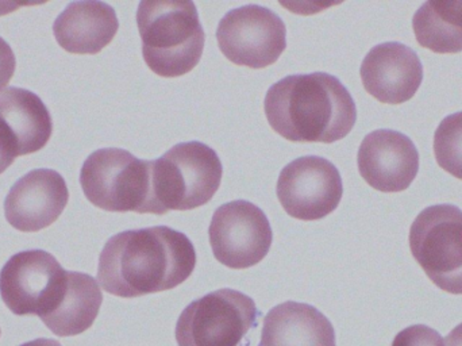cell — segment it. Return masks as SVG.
Segmentation results:
<instances>
[{"label": "cell", "instance_id": "5bb4252c", "mask_svg": "<svg viewBox=\"0 0 462 346\" xmlns=\"http://www.w3.org/2000/svg\"><path fill=\"white\" fill-rule=\"evenodd\" d=\"M361 80L369 95L385 105H402L415 97L423 65L414 49L401 42L374 46L361 64Z\"/></svg>", "mask_w": 462, "mask_h": 346}, {"label": "cell", "instance_id": "30bf717a", "mask_svg": "<svg viewBox=\"0 0 462 346\" xmlns=\"http://www.w3.org/2000/svg\"><path fill=\"white\" fill-rule=\"evenodd\" d=\"M208 236L214 257L231 269L257 266L273 241L265 212L247 201H230L217 209Z\"/></svg>", "mask_w": 462, "mask_h": 346}, {"label": "cell", "instance_id": "ba28073f", "mask_svg": "<svg viewBox=\"0 0 462 346\" xmlns=\"http://www.w3.org/2000/svg\"><path fill=\"white\" fill-rule=\"evenodd\" d=\"M217 41L234 64L263 70L274 64L287 48V29L271 8L247 5L234 8L221 19Z\"/></svg>", "mask_w": 462, "mask_h": 346}, {"label": "cell", "instance_id": "d6986e66", "mask_svg": "<svg viewBox=\"0 0 462 346\" xmlns=\"http://www.w3.org/2000/svg\"><path fill=\"white\" fill-rule=\"evenodd\" d=\"M415 38L434 53L462 51V2H426L412 18Z\"/></svg>", "mask_w": 462, "mask_h": 346}, {"label": "cell", "instance_id": "277c9868", "mask_svg": "<svg viewBox=\"0 0 462 346\" xmlns=\"http://www.w3.org/2000/svg\"><path fill=\"white\" fill-rule=\"evenodd\" d=\"M218 154L199 141L178 144L152 162L156 215L189 211L205 206L221 185Z\"/></svg>", "mask_w": 462, "mask_h": 346}, {"label": "cell", "instance_id": "484cf974", "mask_svg": "<svg viewBox=\"0 0 462 346\" xmlns=\"http://www.w3.org/2000/svg\"><path fill=\"white\" fill-rule=\"evenodd\" d=\"M0 334H2V332H0Z\"/></svg>", "mask_w": 462, "mask_h": 346}, {"label": "cell", "instance_id": "7a4b0ae2", "mask_svg": "<svg viewBox=\"0 0 462 346\" xmlns=\"http://www.w3.org/2000/svg\"><path fill=\"white\" fill-rule=\"evenodd\" d=\"M263 111L272 129L292 143L333 144L346 137L357 121L352 95L325 72L277 81L266 92Z\"/></svg>", "mask_w": 462, "mask_h": 346}, {"label": "cell", "instance_id": "7c38bea8", "mask_svg": "<svg viewBox=\"0 0 462 346\" xmlns=\"http://www.w3.org/2000/svg\"><path fill=\"white\" fill-rule=\"evenodd\" d=\"M361 177L380 192H402L420 171V154L410 137L395 130L369 133L357 154Z\"/></svg>", "mask_w": 462, "mask_h": 346}, {"label": "cell", "instance_id": "9c48e42d", "mask_svg": "<svg viewBox=\"0 0 462 346\" xmlns=\"http://www.w3.org/2000/svg\"><path fill=\"white\" fill-rule=\"evenodd\" d=\"M67 271L45 250L14 255L0 271V296L10 312L21 317L48 314L59 301Z\"/></svg>", "mask_w": 462, "mask_h": 346}, {"label": "cell", "instance_id": "5b68a950", "mask_svg": "<svg viewBox=\"0 0 462 346\" xmlns=\"http://www.w3.org/2000/svg\"><path fill=\"white\" fill-rule=\"evenodd\" d=\"M84 195L97 209L110 212L156 214L152 162L119 148L94 152L80 173Z\"/></svg>", "mask_w": 462, "mask_h": 346}, {"label": "cell", "instance_id": "4fadbf2b", "mask_svg": "<svg viewBox=\"0 0 462 346\" xmlns=\"http://www.w3.org/2000/svg\"><path fill=\"white\" fill-rule=\"evenodd\" d=\"M69 191L64 177L53 170H34L11 188L5 201V215L14 229L24 233L53 225L67 207Z\"/></svg>", "mask_w": 462, "mask_h": 346}, {"label": "cell", "instance_id": "2e32d148", "mask_svg": "<svg viewBox=\"0 0 462 346\" xmlns=\"http://www.w3.org/2000/svg\"><path fill=\"white\" fill-rule=\"evenodd\" d=\"M261 346H337L336 331L317 307L285 302L263 318Z\"/></svg>", "mask_w": 462, "mask_h": 346}, {"label": "cell", "instance_id": "ac0fdd59", "mask_svg": "<svg viewBox=\"0 0 462 346\" xmlns=\"http://www.w3.org/2000/svg\"><path fill=\"white\" fill-rule=\"evenodd\" d=\"M102 302V290L94 277L67 271V282L59 301L41 321L56 336H79L94 325Z\"/></svg>", "mask_w": 462, "mask_h": 346}, {"label": "cell", "instance_id": "d4e9b609", "mask_svg": "<svg viewBox=\"0 0 462 346\" xmlns=\"http://www.w3.org/2000/svg\"><path fill=\"white\" fill-rule=\"evenodd\" d=\"M21 346H61L59 341L56 340H49V339H38L34 340V341L26 342V344Z\"/></svg>", "mask_w": 462, "mask_h": 346}, {"label": "cell", "instance_id": "8992f818", "mask_svg": "<svg viewBox=\"0 0 462 346\" xmlns=\"http://www.w3.org/2000/svg\"><path fill=\"white\" fill-rule=\"evenodd\" d=\"M410 249L437 287L462 295V211L457 206L423 210L410 229Z\"/></svg>", "mask_w": 462, "mask_h": 346}, {"label": "cell", "instance_id": "9a60e30c", "mask_svg": "<svg viewBox=\"0 0 462 346\" xmlns=\"http://www.w3.org/2000/svg\"><path fill=\"white\" fill-rule=\"evenodd\" d=\"M118 29L116 10L95 0L69 3L53 24L57 42L73 54L99 53L114 40Z\"/></svg>", "mask_w": 462, "mask_h": 346}, {"label": "cell", "instance_id": "52a82bcc", "mask_svg": "<svg viewBox=\"0 0 462 346\" xmlns=\"http://www.w3.org/2000/svg\"><path fill=\"white\" fill-rule=\"evenodd\" d=\"M250 296L222 288L189 304L176 325L179 346H238L257 323Z\"/></svg>", "mask_w": 462, "mask_h": 346}, {"label": "cell", "instance_id": "3957f363", "mask_svg": "<svg viewBox=\"0 0 462 346\" xmlns=\"http://www.w3.org/2000/svg\"><path fill=\"white\" fill-rule=\"evenodd\" d=\"M146 65L162 78L191 72L202 59L206 34L191 0H143L137 10Z\"/></svg>", "mask_w": 462, "mask_h": 346}, {"label": "cell", "instance_id": "cb8c5ba5", "mask_svg": "<svg viewBox=\"0 0 462 346\" xmlns=\"http://www.w3.org/2000/svg\"><path fill=\"white\" fill-rule=\"evenodd\" d=\"M447 346H462V323L450 332L447 337Z\"/></svg>", "mask_w": 462, "mask_h": 346}, {"label": "cell", "instance_id": "8fae6325", "mask_svg": "<svg viewBox=\"0 0 462 346\" xmlns=\"http://www.w3.org/2000/svg\"><path fill=\"white\" fill-rule=\"evenodd\" d=\"M276 192L290 217L318 220L336 211L344 184L333 163L319 156H304L282 168Z\"/></svg>", "mask_w": 462, "mask_h": 346}, {"label": "cell", "instance_id": "ffe728a7", "mask_svg": "<svg viewBox=\"0 0 462 346\" xmlns=\"http://www.w3.org/2000/svg\"><path fill=\"white\" fill-rule=\"evenodd\" d=\"M434 154L442 170L462 180V111L442 119L434 135Z\"/></svg>", "mask_w": 462, "mask_h": 346}, {"label": "cell", "instance_id": "44dd1931", "mask_svg": "<svg viewBox=\"0 0 462 346\" xmlns=\"http://www.w3.org/2000/svg\"><path fill=\"white\" fill-rule=\"evenodd\" d=\"M393 346H445L441 334L426 325H412L402 331Z\"/></svg>", "mask_w": 462, "mask_h": 346}, {"label": "cell", "instance_id": "6da1fadb", "mask_svg": "<svg viewBox=\"0 0 462 346\" xmlns=\"http://www.w3.org/2000/svg\"><path fill=\"white\" fill-rule=\"evenodd\" d=\"M197 267L194 244L168 226L116 234L103 248L97 282L119 298H138L173 290L183 285Z\"/></svg>", "mask_w": 462, "mask_h": 346}, {"label": "cell", "instance_id": "603a6c76", "mask_svg": "<svg viewBox=\"0 0 462 346\" xmlns=\"http://www.w3.org/2000/svg\"><path fill=\"white\" fill-rule=\"evenodd\" d=\"M16 60L13 49L0 37V91L8 86L14 72H15Z\"/></svg>", "mask_w": 462, "mask_h": 346}, {"label": "cell", "instance_id": "7402d4cb", "mask_svg": "<svg viewBox=\"0 0 462 346\" xmlns=\"http://www.w3.org/2000/svg\"><path fill=\"white\" fill-rule=\"evenodd\" d=\"M18 148L5 125L0 121V174L13 165L18 157Z\"/></svg>", "mask_w": 462, "mask_h": 346}, {"label": "cell", "instance_id": "e0dca14e", "mask_svg": "<svg viewBox=\"0 0 462 346\" xmlns=\"http://www.w3.org/2000/svg\"><path fill=\"white\" fill-rule=\"evenodd\" d=\"M0 121L13 136L19 156L41 151L53 132L45 103L34 92L16 87L0 92Z\"/></svg>", "mask_w": 462, "mask_h": 346}]
</instances>
